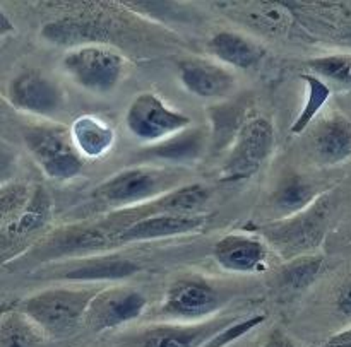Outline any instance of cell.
Returning <instances> with one entry per match:
<instances>
[{
    "instance_id": "obj_1",
    "label": "cell",
    "mask_w": 351,
    "mask_h": 347,
    "mask_svg": "<svg viewBox=\"0 0 351 347\" xmlns=\"http://www.w3.org/2000/svg\"><path fill=\"white\" fill-rule=\"evenodd\" d=\"M98 290L88 287H51L40 291L16 305L45 337L67 339L86 325V313Z\"/></svg>"
},
{
    "instance_id": "obj_2",
    "label": "cell",
    "mask_w": 351,
    "mask_h": 347,
    "mask_svg": "<svg viewBox=\"0 0 351 347\" xmlns=\"http://www.w3.org/2000/svg\"><path fill=\"white\" fill-rule=\"evenodd\" d=\"M332 209V194L326 192L305 211L267 222L261 226L259 233L266 245L273 248L285 262L314 255L326 238Z\"/></svg>"
},
{
    "instance_id": "obj_3",
    "label": "cell",
    "mask_w": 351,
    "mask_h": 347,
    "mask_svg": "<svg viewBox=\"0 0 351 347\" xmlns=\"http://www.w3.org/2000/svg\"><path fill=\"white\" fill-rule=\"evenodd\" d=\"M182 175L170 168L136 166L119 171L93 194V201L108 209H139L165 197L180 185Z\"/></svg>"
},
{
    "instance_id": "obj_4",
    "label": "cell",
    "mask_w": 351,
    "mask_h": 347,
    "mask_svg": "<svg viewBox=\"0 0 351 347\" xmlns=\"http://www.w3.org/2000/svg\"><path fill=\"white\" fill-rule=\"evenodd\" d=\"M24 146L43 175L53 181H71L84 170V161L71 132L53 123H31L21 129Z\"/></svg>"
},
{
    "instance_id": "obj_5",
    "label": "cell",
    "mask_w": 351,
    "mask_h": 347,
    "mask_svg": "<svg viewBox=\"0 0 351 347\" xmlns=\"http://www.w3.org/2000/svg\"><path fill=\"white\" fill-rule=\"evenodd\" d=\"M69 77L88 92L108 94L120 84L125 72V58L115 48L103 43L72 48L62 60Z\"/></svg>"
},
{
    "instance_id": "obj_6",
    "label": "cell",
    "mask_w": 351,
    "mask_h": 347,
    "mask_svg": "<svg viewBox=\"0 0 351 347\" xmlns=\"http://www.w3.org/2000/svg\"><path fill=\"white\" fill-rule=\"evenodd\" d=\"M274 125L266 116H256L240 127L219 170L223 181L252 178L274 151Z\"/></svg>"
},
{
    "instance_id": "obj_7",
    "label": "cell",
    "mask_w": 351,
    "mask_h": 347,
    "mask_svg": "<svg viewBox=\"0 0 351 347\" xmlns=\"http://www.w3.org/2000/svg\"><path fill=\"white\" fill-rule=\"evenodd\" d=\"M237 317H215L197 324L163 322L119 335L115 347H204L211 339L235 324Z\"/></svg>"
},
{
    "instance_id": "obj_8",
    "label": "cell",
    "mask_w": 351,
    "mask_h": 347,
    "mask_svg": "<svg viewBox=\"0 0 351 347\" xmlns=\"http://www.w3.org/2000/svg\"><path fill=\"white\" fill-rule=\"evenodd\" d=\"M125 127L137 140L144 144H156L191 129L192 118L178 110L171 108L154 92H141L125 112Z\"/></svg>"
},
{
    "instance_id": "obj_9",
    "label": "cell",
    "mask_w": 351,
    "mask_h": 347,
    "mask_svg": "<svg viewBox=\"0 0 351 347\" xmlns=\"http://www.w3.org/2000/svg\"><path fill=\"white\" fill-rule=\"evenodd\" d=\"M225 294L204 277H182L165 293L160 313L175 322L197 324L211 320L225 307Z\"/></svg>"
},
{
    "instance_id": "obj_10",
    "label": "cell",
    "mask_w": 351,
    "mask_h": 347,
    "mask_svg": "<svg viewBox=\"0 0 351 347\" xmlns=\"http://www.w3.org/2000/svg\"><path fill=\"white\" fill-rule=\"evenodd\" d=\"M7 101L19 112L40 118H53L65 106V91L40 68H26L7 84Z\"/></svg>"
},
{
    "instance_id": "obj_11",
    "label": "cell",
    "mask_w": 351,
    "mask_h": 347,
    "mask_svg": "<svg viewBox=\"0 0 351 347\" xmlns=\"http://www.w3.org/2000/svg\"><path fill=\"white\" fill-rule=\"evenodd\" d=\"M146 308V296L134 287H106L93 298L86 313V325L93 332L112 331L137 320Z\"/></svg>"
},
{
    "instance_id": "obj_12",
    "label": "cell",
    "mask_w": 351,
    "mask_h": 347,
    "mask_svg": "<svg viewBox=\"0 0 351 347\" xmlns=\"http://www.w3.org/2000/svg\"><path fill=\"white\" fill-rule=\"evenodd\" d=\"M180 84L191 94L202 99H219L237 88L235 74L226 65L208 58H185L177 64Z\"/></svg>"
},
{
    "instance_id": "obj_13",
    "label": "cell",
    "mask_w": 351,
    "mask_h": 347,
    "mask_svg": "<svg viewBox=\"0 0 351 347\" xmlns=\"http://www.w3.org/2000/svg\"><path fill=\"white\" fill-rule=\"evenodd\" d=\"M208 222L204 214H151L137 218L120 229L115 236L117 245L154 240L175 238V236L192 235Z\"/></svg>"
},
{
    "instance_id": "obj_14",
    "label": "cell",
    "mask_w": 351,
    "mask_h": 347,
    "mask_svg": "<svg viewBox=\"0 0 351 347\" xmlns=\"http://www.w3.org/2000/svg\"><path fill=\"white\" fill-rule=\"evenodd\" d=\"M213 257L226 272L259 274L267 267L269 246L257 236L230 233L215 243Z\"/></svg>"
},
{
    "instance_id": "obj_15",
    "label": "cell",
    "mask_w": 351,
    "mask_h": 347,
    "mask_svg": "<svg viewBox=\"0 0 351 347\" xmlns=\"http://www.w3.org/2000/svg\"><path fill=\"white\" fill-rule=\"evenodd\" d=\"M219 9L240 26L263 36H285L293 26V12L281 2H228L219 3Z\"/></svg>"
},
{
    "instance_id": "obj_16",
    "label": "cell",
    "mask_w": 351,
    "mask_h": 347,
    "mask_svg": "<svg viewBox=\"0 0 351 347\" xmlns=\"http://www.w3.org/2000/svg\"><path fill=\"white\" fill-rule=\"evenodd\" d=\"M311 151L321 166H339L351 159V120L339 112L322 116L311 133Z\"/></svg>"
},
{
    "instance_id": "obj_17",
    "label": "cell",
    "mask_w": 351,
    "mask_h": 347,
    "mask_svg": "<svg viewBox=\"0 0 351 347\" xmlns=\"http://www.w3.org/2000/svg\"><path fill=\"white\" fill-rule=\"evenodd\" d=\"M53 204L51 197L43 187H34L29 202L21 214L10 224L2 228V259L12 248H21L33 236L43 231L51 222Z\"/></svg>"
},
{
    "instance_id": "obj_18",
    "label": "cell",
    "mask_w": 351,
    "mask_h": 347,
    "mask_svg": "<svg viewBox=\"0 0 351 347\" xmlns=\"http://www.w3.org/2000/svg\"><path fill=\"white\" fill-rule=\"evenodd\" d=\"M209 55L219 64L239 70H252L266 58V48L247 34L219 31L208 41Z\"/></svg>"
},
{
    "instance_id": "obj_19",
    "label": "cell",
    "mask_w": 351,
    "mask_h": 347,
    "mask_svg": "<svg viewBox=\"0 0 351 347\" xmlns=\"http://www.w3.org/2000/svg\"><path fill=\"white\" fill-rule=\"evenodd\" d=\"M141 272L136 260L120 255H99L74 260L64 267L57 277L72 283H99V281H122Z\"/></svg>"
},
{
    "instance_id": "obj_20",
    "label": "cell",
    "mask_w": 351,
    "mask_h": 347,
    "mask_svg": "<svg viewBox=\"0 0 351 347\" xmlns=\"http://www.w3.org/2000/svg\"><path fill=\"white\" fill-rule=\"evenodd\" d=\"M69 132L79 154L89 159L105 157L113 149L117 140L113 127L96 115L77 116Z\"/></svg>"
},
{
    "instance_id": "obj_21",
    "label": "cell",
    "mask_w": 351,
    "mask_h": 347,
    "mask_svg": "<svg viewBox=\"0 0 351 347\" xmlns=\"http://www.w3.org/2000/svg\"><path fill=\"white\" fill-rule=\"evenodd\" d=\"M322 194L326 192L319 190L312 181H307L298 175H290L285 177L274 188L271 204L274 211L280 212L281 218H290L311 207Z\"/></svg>"
},
{
    "instance_id": "obj_22",
    "label": "cell",
    "mask_w": 351,
    "mask_h": 347,
    "mask_svg": "<svg viewBox=\"0 0 351 347\" xmlns=\"http://www.w3.org/2000/svg\"><path fill=\"white\" fill-rule=\"evenodd\" d=\"M206 147V133L199 129H187L163 142L151 146V156L158 159L173 161V163H189L195 161Z\"/></svg>"
},
{
    "instance_id": "obj_23",
    "label": "cell",
    "mask_w": 351,
    "mask_h": 347,
    "mask_svg": "<svg viewBox=\"0 0 351 347\" xmlns=\"http://www.w3.org/2000/svg\"><path fill=\"white\" fill-rule=\"evenodd\" d=\"M209 190L201 183H189L175 188L165 197L154 201L156 211L149 214H199L209 201Z\"/></svg>"
},
{
    "instance_id": "obj_24",
    "label": "cell",
    "mask_w": 351,
    "mask_h": 347,
    "mask_svg": "<svg viewBox=\"0 0 351 347\" xmlns=\"http://www.w3.org/2000/svg\"><path fill=\"white\" fill-rule=\"evenodd\" d=\"M300 79L305 84V99L300 113H298V116L290 127V132L293 136H302L314 123V120L317 118L321 110L328 103V99L331 98V88L326 84L324 79L317 77V75L311 74V72L302 74Z\"/></svg>"
},
{
    "instance_id": "obj_25",
    "label": "cell",
    "mask_w": 351,
    "mask_h": 347,
    "mask_svg": "<svg viewBox=\"0 0 351 347\" xmlns=\"http://www.w3.org/2000/svg\"><path fill=\"white\" fill-rule=\"evenodd\" d=\"M45 337L23 313L9 311L0 325V347H40Z\"/></svg>"
},
{
    "instance_id": "obj_26",
    "label": "cell",
    "mask_w": 351,
    "mask_h": 347,
    "mask_svg": "<svg viewBox=\"0 0 351 347\" xmlns=\"http://www.w3.org/2000/svg\"><path fill=\"white\" fill-rule=\"evenodd\" d=\"M326 260L321 255H307L287 262L281 272V283L290 291H302L312 286L314 281L324 272Z\"/></svg>"
},
{
    "instance_id": "obj_27",
    "label": "cell",
    "mask_w": 351,
    "mask_h": 347,
    "mask_svg": "<svg viewBox=\"0 0 351 347\" xmlns=\"http://www.w3.org/2000/svg\"><path fill=\"white\" fill-rule=\"evenodd\" d=\"M311 74L336 82L339 86L351 88V53H332L321 55L307 62Z\"/></svg>"
},
{
    "instance_id": "obj_28",
    "label": "cell",
    "mask_w": 351,
    "mask_h": 347,
    "mask_svg": "<svg viewBox=\"0 0 351 347\" xmlns=\"http://www.w3.org/2000/svg\"><path fill=\"white\" fill-rule=\"evenodd\" d=\"M33 190L21 183H3L0 190V216H2V228L10 224L29 202Z\"/></svg>"
},
{
    "instance_id": "obj_29",
    "label": "cell",
    "mask_w": 351,
    "mask_h": 347,
    "mask_svg": "<svg viewBox=\"0 0 351 347\" xmlns=\"http://www.w3.org/2000/svg\"><path fill=\"white\" fill-rule=\"evenodd\" d=\"M266 322V315L259 313V315H250V317L242 318V320H237L235 324L230 325L228 329L221 332V334L216 335L215 339L208 342L204 347H226L230 346L232 342L240 341V339L247 337L254 329L259 327L261 324Z\"/></svg>"
},
{
    "instance_id": "obj_30",
    "label": "cell",
    "mask_w": 351,
    "mask_h": 347,
    "mask_svg": "<svg viewBox=\"0 0 351 347\" xmlns=\"http://www.w3.org/2000/svg\"><path fill=\"white\" fill-rule=\"evenodd\" d=\"M336 307H338L339 313L351 322V281L339 291L338 300H336Z\"/></svg>"
},
{
    "instance_id": "obj_31",
    "label": "cell",
    "mask_w": 351,
    "mask_h": 347,
    "mask_svg": "<svg viewBox=\"0 0 351 347\" xmlns=\"http://www.w3.org/2000/svg\"><path fill=\"white\" fill-rule=\"evenodd\" d=\"M317 347H351V327L331 335V337L326 339V341L322 342V344H319Z\"/></svg>"
},
{
    "instance_id": "obj_32",
    "label": "cell",
    "mask_w": 351,
    "mask_h": 347,
    "mask_svg": "<svg viewBox=\"0 0 351 347\" xmlns=\"http://www.w3.org/2000/svg\"><path fill=\"white\" fill-rule=\"evenodd\" d=\"M261 347H295V344L285 332L274 331Z\"/></svg>"
},
{
    "instance_id": "obj_33",
    "label": "cell",
    "mask_w": 351,
    "mask_h": 347,
    "mask_svg": "<svg viewBox=\"0 0 351 347\" xmlns=\"http://www.w3.org/2000/svg\"><path fill=\"white\" fill-rule=\"evenodd\" d=\"M240 341H242V339H240ZM240 341H235V342H232V344L230 346H226V347H252L250 344H240Z\"/></svg>"
}]
</instances>
